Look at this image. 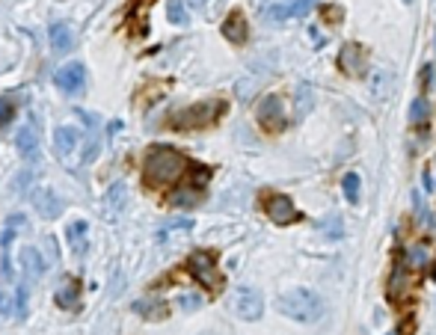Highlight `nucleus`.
<instances>
[{
	"label": "nucleus",
	"instance_id": "obj_34",
	"mask_svg": "<svg viewBox=\"0 0 436 335\" xmlns=\"http://www.w3.org/2000/svg\"><path fill=\"white\" fill-rule=\"evenodd\" d=\"M412 332V318H407L404 323H401V329H398V335H410Z\"/></svg>",
	"mask_w": 436,
	"mask_h": 335
},
{
	"label": "nucleus",
	"instance_id": "obj_26",
	"mask_svg": "<svg viewBox=\"0 0 436 335\" xmlns=\"http://www.w3.org/2000/svg\"><path fill=\"white\" fill-rule=\"evenodd\" d=\"M15 110H18V101L13 95H6V98H0V128H6L9 122L15 119Z\"/></svg>",
	"mask_w": 436,
	"mask_h": 335
},
{
	"label": "nucleus",
	"instance_id": "obj_7",
	"mask_svg": "<svg viewBox=\"0 0 436 335\" xmlns=\"http://www.w3.org/2000/svg\"><path fill=\"white\" fill-rule=\"evenodd\" d=\"M255 116H259L261 131H267V133L285 131V107H282V98L279 95H264Z\"/></svg>",
	"mask_w": 436,
	"mask_h": 335
},
{
	"label": "nucleus",
	"instance_id": "obj_23",
	"mask_svg": "<svg viewBox=\"0 0 436 335\" xmlns=\"http://www.w3.org/2000/svg\"><path fill=\"white\" fill-rule=\"evenodd\" d=\"M193 229V220H187V217H178V220H170V222H163L161 231H158V238L166 240V238H175V234H181V231H190Z\"/></svg>",
	"mask_w": 436,
	"mask_h": 335
},
{
	"label": "nucleus",
	"instance_id": "obj_28",
	"mask_svg": "<svg viewBox=\"0 0 436 335\" xmlns=\"http://www.w3.org/2000/svg\"><path fill=\"white\" fill-rule=\"evenodd\" d=\"M15 318V297L9 291H0V320Z\"/></svg>",
	"mask_w": 436,
	"mask_h": 335
},
{
	"label": "nucleus",
	"instance_id": "obj_8",
	"mask_svg": "<svg viewBox=\"0 0 436 335\" xmlns=\"http://www.w3.org/2000/svg\"><path fill=\"white\" fill-rule=\"evenodd\" d=\"M54 83H57V89L65 95H81L86 86V69L81 63H65L63 69L54 74Z\"/></svg>",
	"mask_w": 436,
	"mask_h": 335
},
{
	"label": "nucleus",
	"instance_id": "obj_14",
	"mask_svg": "<svg viewBox=\"0 0 436 335\" xmlns=\"http://www.w3.org/2000/svg\"><path fill=\"white\" fill-rule=\"evenodd\" d=\"M21 270H24V285H36L42 273H45V259L39 255V250L24 247L21 250Z\"/></svg>",
	"mask_w": 436,
	"mask_h": 335
},
{
	"label": "nucleus",
	"instance_id": "obj_12",
	"mask_svg": "<svg viewBox=\"0 0 436 335\" xmlns=\"http://www.w3.org/2000/svg\"><path fill=\"white\" fill-rule=\"evenodd\" d=\"M30 202L36 208V214L45 220H57L63 214V202L57 199V193H51V190H33Z\"/></svg>",
	"mask_w": 436,
	"mask_h": 335
},
{
	"label": "nucleus",
	"instance_id": "obj_10",
	"mask_svg": "<svg viewBox=\"0 0 436 335\" xmlns=\"http://www.w3.org/2000/svg\"><path fill=\"white\" fill-rule=\"evenodd\" d=\"M54 146H57V154H60V161L65 163H72V154L83 146V137H81V131L77 128H69V125H63L54 131Z\"/></svg>",
	"mask_w": 436,
	"mask_h": 335
},
{
	"label": "nucleus",
	"instance_id": "obj_19",
	"mask_svg": "<svg viewBox=\"0 0 436 335\" xmlns=\"http://www.w3.org/2000/svg\"><path fill=\"white\" fill-rule=\"evenodd\" d=\"M48 39H51V48L57 54H69L74 48V36H72V30L65 24H51L48 27Z\"/></svg>",
	"mask_w": 436,
	"mask_h": 335
},
{
	"label": "nucleus",
	"instance_id": "obj_1",
	"mask_svg": "<svg viewBox=\"0 0 436 335\" xmlns=\"http://www.w3.org/2000/svg\"><path fill=\"white\" fill-rule=\"evenodd\" d=\"M184 172H187V158L178 149L158 142V146H152L149 152H145L143 184L149 190H163L170 184H178Z\"/></svg>",
	"mask_w": 436,
	"mask_h": 335
},
{
	"label": "nucleus",
	"instance_id": "obj_11",
	"mask_svg": "<svg viewBox=\"0 0 436 335\" xmlns=\"http://www.w3.org/2000/svg\"><path fill=\"white\" fill-rule=\"evenodd\" d=\"M24 226V217L15 214V217H9L6 222V231L0 234V250H3V261H0V273H3V279H13V240H15V231Z\"/></svg>",
	"mask_w": 436,
	"mask_h": 335
},
{
	"label": "nucleus",
	"instance_id": "obj_27",
	"mask_svg": "<svg viewBox=\"0 0 436 335\" xmlns=\"http://www.w3.org/2000/svg\"><path fill=\"white\" fill-rule=\"evenodd\" d=\"M428 116H430V104H428V98H424V95H419L416 101H412V107H410V119L419 125V122H428Z\"/></svg>",
	"mask_w": 436,
	"mask_h": 335
},
{
	"label": "nucleus",
	"instance_id": "obj_20",
	"mask_svg": "<svg viewBox=\"0 0 436 335\" xmlns=\"http://www.w3.org/2000/svg\"><path fill=\"white\" fill-rule=\"evenodd\" d=\"M134 311L145 320H163L170 315V306L161 303V300H137V303H134Z\"/></svg>",
	"mask_w": 436,
	"mask_h": 335
},
{
	"label": "nucleus",
	"instance_id": "obj_18",
	"mask_svg": "<svg viewBox=\"0 0 436 335\" xmlns=\"http://www.w3.org/2000/svg\"><path fill=\"white\" fill-rule=\"evenodd\" d=\"M128 202V190L125 184H113L107 190V196H104V217L107 220H116L122 214V208H125Z\"/></svg>",
	"mask_w": 436,
	"mask_h": 335
},
{
	"label": "nucleus",
	"instance_id": "obj_5",
	"mask_svg": "<svg viewBox=\"0 0 436 335\" xmlns=\"http://www.w3.org/2000/svg\"><path fill=\"white\" fill-rule=\"evenodd\" d=\"M261 208L276 226H294V222L303 220V214H300V211L294 208V202H291V196L273 193V190H267V193L261 196Z\"/></svg>",
	"mask_w": 436,
	"mask_h": 335
},
{
	"label": "nucleus",
	"instance_id": "obj_24",
	"mask_svg": "<svg viewBox=\"0 0 436 335\" xmlns=\"http://www.w3.org/2000/svg\"><path fill=\"white\" fill-rule=\"evenodd\" d=\"M341 190H344V199H348L350 205L360 202V190H362L360 175H356V172H348V175H344V178H341Z\"/></svg>",
	"mask_w": 436,
	"mask_h": 335
},
{
	"label": "nucleus",
	"instance_id": "obj_37",
	"mask_svg": "<svg viewBox=\"0 0 436 335\" xmlns=\"http://www.w3.org/2000/svg\"><path fill=\"white\" fill-rule=\"evenodd\" d=\"M389 335H398V332H389Z\"/></svg>",
	"mask_w": 436,
	"mask_h": 335
},
{
	"label": "nucleus",
	"instance_id": "obj_35",
	"mask_svg": "<svg viewBox=\"0 0 436 335\" xmlns=\"http://www.w3.org/2000/svg\"><path fill=\"white\" fill-rule=\"evenodd\" d=\"M401 3H407V6H410V3H412V0H401Z\"/></svg>",
	"mask_w": 436,
	"mask_h": 335
},
{
	"label": "nucleus",
	"instance_id": "obj_32",
	"mask_svg": "<svg viewBox=\"0 0 436 335\" xmlns=\"http://www.w3.org/2000/svg\"><path fill=\"white\" fill-rule=\"evenodd\" d=\"M323 21H330V24L341 21V9L339 6H323Z\"/></svg>",
	"mask_w": 436,
	"mask_h": 335
},
{
	"label": "nucleus",
	"instance_id": "obj_15",
	"mask_svg": "<svg viewBox=\"0 0 436 335\" xmlns=\"http://www.w3.org/2000/svg\"><path fill=\"white\" fill-rule=\"evenodd\" d=\"M15 146H18V152H21V158L36 161V154H39V128L33 125V122H27V125L18 131Z\"/></svg>",
	"mask_w": 436,
	"mask_h": 335
},
{
	"label": "nucleus",
	"instance_id": "obj_3",
	"mask_svg": "<svg viewBox=\"0 0 436 335\" xmlns=\"http://www.w3.org/2000/svg\"><path fill=\"white\" fill-rule=\"evenodd\" d=\"M226 113V101L220 98H208V101H199L193 107H184L178 113L170 116V125L178 131H196V128H208Z\"/></svg>",
	"mask_w": 436,
	"mask_h": 335
},
{
	"label": "nucleus",
	"instance_id": "obj_36",
	"mask_svg": "<svg viewBox=\"0 0 436 335\" xmlns=\"http://www.w3.org/2000/svg\"><path fill=\"white\" fill-rule=\"evenodd\" d=\"M196 3H199V6H202V3H205V0H196Z\"/></svg>",
	"mask_w": 436,
	"mask_h": 335
},
{
	"label": "nucleus",
	"instance_id": "obj_4",
	"mask_svg": "<svg viewBox=\"0 0 436 335\" xmlns=\"http://www.w3.org/2000/svg\"><path fill=\"white\" fill-rule=\"evenodd\" d=\"M187 273L193 276V282L196 285H202L208 288V291H220L223 288V273H220V267L214 261V255L211 252H193L187 259Z\"/></svg>",
	"mask_w": 436,
	"mask_h": 335
},
{
	"label": "nucleus",
	"instance_id": "obj_30",
	"mask_svg": "<svg viewBox=\"0 0 436 335\" xmlns=\"http://www.w3.org/2000/svg\"><path fill=\"white\" fill-rule=\"evenodd\" d=\"M178 306L187 309V311H193L202 306V297H196V294H184V297H178Z\"/></svg>",
	"mask_w": 436,
	"mask_h": 335
},
{
	"label": "nucleus",
	"instance_id": "obj_33",
	"mask_svg": "<svg viewBox=\"0 0 436 335\" xmlns=\"http://www.w3.org/2000/svg\"><path fill=\"white\" fill-rule=\"evenodd\" d=\"M433 83V65H424L421 69V89H428Z\"/></svg>",
	"mask_w": 436,
	"mask_h": 335
},
{
	"label": "nucleus",
	"instance_id": "obj_21",
	"mask_svg": "<svg viewBox=\"0 0 436 335\" xmlns=\"http://www.w3.org/2000/svg\"><path fill=\"white\" fill-rule=\"evenodd\" d=\"M65 234H69V247L74 255H83L86 252V238H89V226L86 220H74L69 229H65Z\"/></svg>",
	"mask_w": 436,
	"mask_h": 335
},
{
	"label": "nucleus",
	"instance_id": "obj_29",
	"mask_svg": "<svg viewBox=\"0 0 436 335\" xmlns=\"http://www.w3.org/2000/svg\"><path fill=\"white\" fill-rule=\"evenodd\" d=\"M15 318H27V285H21L15 291Z\"/></svg>",
	"mask_w": 436,
	"mask_h": 335
},
{
	"label": "nucleus",
	"instance_id": "obj_31",
	"mask_svg": "<svg viewBox=\"0 0 436 335\" xmlns=\"http://www.w3.org/2000/svg\"><path fill=\"white\" fill-rule=\"evenodd\" d=\"M152 6V0H131V6H128V18H134L137 13H143V9H149Z\"/></svg>",
	"mask_w": 436,
	"mask_h": 335
},
{
	"label": "nucleus",
	"instance_id": "obj_9",
	"mask_svg": "<svg viewBox=\"0 0 436 335\" xmlns=\"http://www.w3.org/2000/svg\"><path fill=\"white\" fill-rule=\"evenodd\" d=\"M365 65H368V51L362 48V44H356V42L344 44L341 54H339V69L353 74V77H360V74H365Z\"/></svg>",
	"mask_w": 436,
	"mask_h": 335
},
{
	"label": "nucleus",
	"instance_id": "obj_13",
	"mask_svg": "<svg viewBox=\"0 0 436 335\" xmlns=\"http://www.w3.org/2000/svg\"><path fill=\"white\" fill-rule=\"evenodd\" d=\"M223 36H226L232 44H243L250 39V24H247V18H243L241 9L229 13V18L223 21Z\"/></svg>",
	"mask_w": 436,
	"mask_h": 335
},
{
	"label": "nucleus",
	"instance_id": "obj_2",
	"mask_svg": "<svg viewBox=\"0 0 436 335\" xmlns=\"http://www.w3.org/2000/svg\"><path fill=\"white\" fill-rule=\"evenodd\" d=\"M276 309L285 318L300 323H315L323 318V300L312 291V288H291L276 300Z\"/></svg>",
	"mask_w": 436,
	"mask_h": 335
},
{
	"label": "nucleus",
	"instance_id": "obj_6",
	"mask_svg": "<svg viewBox=\"0 0 436 335\" xmlns=\"http://www.w3.org/2000/svg\"><path fill=\"white\" fill-rule=\"evenodd\" d=\"M232 311L238 315L241 320H259L264 315V297L259 288H250L243 285L232 294Z\"/></svg>",
	"mask_w": 436,
	"mask_h": 335
},
{
	"label": "nucleus",
	"instance_id": "obj_25",
	"mask_svg": "<svg viewBox=\"0 0 436 335\" xmlns=\"http://www.w3.org/2000/svg\"><path fill=\"white\" fill-rule=\"evenodd\" d=\"M166 18H170L172 24H178V27H184L187 21H190V15H187V9H184L181 0H170V3H166Z\"/></svg>",
	"mask_w": 436,
	"mask_h": 335
},
{
	"label": "nucleus",
	"instance_id": "obj_16",
	"mask_svg": "<svg viewBox=\"0 0 436 335\" xmlns=\"http://www.w3.org/2000/svg\"><path fill=\"white\" fill-rule=\"evenodd\" d=\"M86 119V140H83V161L92 163L102 152V133H98V119L89 116V113H81Z\"/></svg>",
	"mask_w": 436,
	"mask_h": 335
},
{
	"label": "nucleus",
	"instance_id": "obj_22",
	"mask_svg": "<svg viewBox=\"0 0 436 335\" xmlns=\"http://www.w3.org/2000/svg\"><path fill=\"white\" fill-rule=\"evenodd\" d=\"M54 300H57L60 309H74L77 300H81V285H77L74 279H69V282H65L60 291H57V297H54Z\"/></svg>",
	"mask_w": 436,
	"mask_h": 335
},
{
	"label": "nucleus",
	"instance_id": "obj_17",
	"mask_svg": "<svg viewBox=\"0 0 436 335\" xmlns=\"http://www.w3.org/2000/svg\"><path fill=\"white\" fill-rule=\"evenodd\" d=\"M315 3H318V0H285V3L267 9V18L282 21V18H291V15H306Z\"/></svg>",
	"mask_w": 436,
	"mask_h": 335
}]
</instances>
